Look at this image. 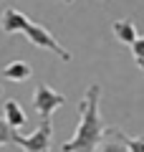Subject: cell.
I'll use <instances>...</instances> for the list:
<instances>
[{
    "mask_svg": "<svg viewBox=\"0 0 144 152\" xmlns=\"http://www.w3.org/2000/svg\"><path fill=\"white\" fill-rule=\"evenodd\" d=\"M99 102H101V86L91 84L86 89L84 99L79 102V127L73 137L61 145V152H96L101 147V140L106 134V127L99 114Z\"/></svg>",
    "mask_w": 144,
    "mask_h": 152,
    "instance_id": "1",
    "label": "cell"
},
{
    "mask_svg": "<svg viewBox=\"0 0 144 152\" xmlns=\"http://www.w3.org/2000/svg\"><path fill=\"white\" fill-rule=\"evenodd\" d=\"M0 31L3 33H25V38L33 46L46 48V51H53L61 61H71V53L53 38V33H48L46 28L38 26V23H31L20 10H15V8H8V10L0 15Z\"/></svg>",
    "mask_w": 144,
    "mask_h": 152,
    "instance_id": "2",
    "label": "cell"
},
{
    "mask_svg": "<svg viewBox=\"0 0 144 152\" xmlns=\"http://www.w3.org/2000/svg\"><path fill=\"white\" fill-rule=\"evenodd\" d=\"M63 104H66L63 94H58L56 89H51L46 81H38L36 94H33V109L41 114V119H51V114L58 107H63Z\"/></svg>",
    "mask_w": 144,
    "mask_h": 152,
    "instance_id": "4",
    "label": "cell"
},
{
    "mask_svg": "<svg viewBox=\"0 0 144 152\" xmlns=\"http://www.w3.org/2000/svg\"><path fill=\"white\" fill-rule=\"evenodd\" d=\"M0 94H3V86H0Z\"/></svg>",
    "mask_w": 144,
    "mask_h": 152,
    "instance_id": "13",
    "label": "cell"
},
{
    "mask_svg": "<svg viewBox=\"0 0 144 152\" xmlns=\"http://www.w3.org/2000/svg\"><path fill=\"white\" fill-rule=\"evenodd\" d=\"M106 134H109V140L101 142V147L96 152H129L127 145H124V140H121V129L111 127V129H106Z\"/></svg>",
    "mask_w": 144,
    "mask_h": 152,
    "instance_id": "8",
    "label": "cell"
},
{
    "mask_svg": "<svg viewBox=\"0 0 144 152\" xmlns=\"http://www.w3.org/2000/svg\"><path fill=\"white\" fill-rule=\"evenodd\" d=\"M63 3H68V5H71V3H73V0H63Z\"/></svg>",
    "mask_w": 144,
    "mask_h": 152,
    "instance_id": "12",
    "label": "cell"
},
{
    "mask_svg": "<svg viewBox=\"0 0 144 152\" xmlns=\"http://www.w3.org/2000/svg\"><path fill=\"white\" fill-rule=\"evenodd\" d=\"M31 66L25 64V61H13V64H8L5 69H3V76H5V79H10V81H28V79H31Z\"/></svg>",
    "mask_w": 144,
    "mask_h": 152,
    "instance_id": "7",
    "label": "cell"
},
{
    "mask_svg": "<svg viewBox=\"0 0 144 152\" xmlns=\"http://www.w3.org/2000/svg\"><path fill=\"white\" fill-rule=\"evenodd\" d=\"M0 3H3V0H0Z\"/></svg>",
    "mask_w": 144,
    "mask_h": 152,
    "instance_id": "14",
    "label": "cell"
},
{
    "mask_svg": "<svg viewBox=\"0 0 144 152\" xmlns=\"http://www.w3.org/2000/svg\"><path fill=\"white\" fill-rule=\"evenodd\" d=\"M111 31H114V36H116L119 43L134 46V43L139 41V33H137V26H134V20H114Z\"/></svg>",
    "mask_w": 144,
    "mask_h": 152,
    "instance_id": "5",
    "label": "cell"
},
{
    "mask_svg": "<svg viewBox=\"0 0 144 152\" xmlns=\"http://www.w3.org/2000/svg\"><path fill=\"white\" fill-rule=\"evenodd\" d=\"M51 140H53V124H51V119H43L38 124V129L28 137L15 132L13 145H20L25 152H51Z\"/></svg>",
    "mask_w": 144,
    "mask_h": 152,
    "instance_id": "3",
    "label": "cell"
},
{
    "mask_svg": "<svg viewBox=\"0 0 144 152\" xmlns=\"http://www.w3.org/2000/svg\"><path fill=\"white\" fill-rule=\"evenodd\" d=\"M121 140H124L129 152H144V137H129V134L121 132Z\"/></svg>",
    "mask_w": 144,
    "mask_h": 152,
    "instance_id": "10",
    "label": "cell"
},
{
    "mask_svg": "<svg viewBox=\"0 0 144 152\" xmlns=\"http://www.w3.org/2000/svg\"><path fill=\"white\" fill-rule=\"evenodd\" d=\"M132 53H134V61H137V66L144 71V36H139V41L132 46Z\"/></svg>",
    "mask_w": 144,
    "mask_h": 152,
    "instance_id": "11",
    "label": "cell"
},
{
    "mask_svg": "<svg viewBox=\"0 0 144 152\" xmlns=\"http://www.w3.org/2000/svg\"><path fill=\"white\" fill-rule=\"evenodd\" d=\"M15 132H18V129H13V127L8 124L5 117H0V147H3V145H13Z\"/></svg>",
    "mask_w": 144,
    "mask_h": 152,
    "instance_id": "9",
    "label": "cell"
},
{
    "mask_svg": "<svg viewBox=\"0 0 144 152\" xmlns=\"http://www.w3.org/2000/svg\"><path fill=\"white\" fill-rule=\"evenodd\" d=\"M3 114H5V122L13 127V129H18V127H23L28 122V117L23 114V107L15 102V99H5V104H3Z\"/></svg>",
    "mask_w": 144,
    "mask_h": 152,
    "instance_id": "6",
    "label": "cell"
}]
</instances>
